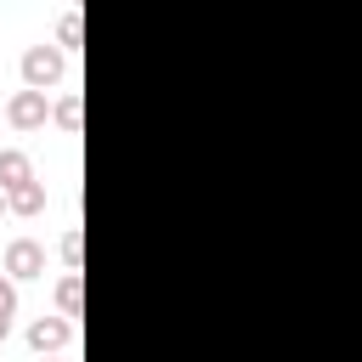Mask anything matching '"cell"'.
<instances>
[{
    "label": "cell",
    "instance_id": "52a82bcc",
    "mask_svg": "<svg viewBox=\"0 0 362 362\" xmlns=\"http://www.w3.org/2000/svg\"><path fill=\"white\" fill-rule=\"evenodd\" d=\"M6 204H11V215H40L45 209V181H28V187L6 192Z\"/></svg>",
    "mask_w": 362,
    "mask_h": 362
},
{
    "label": "cell",
    "instance_id": "9c48e42d",
    "mask_svg": "<svg viewBox=\"0 0 362 362\" xmlns=\"http://www.w3.org/2000/svg\"><path fill=\"white\" fill-rule=\"evenodd\" d=\"M79 113H85V102H79V96H62V102L51 107V119H57V130H68V136H79Z\"/></svg>",
    "mask_w": 362,
    "mask_h": 362
},
{
    "label": "cell",
    "instance_id": "3957f363",
    "mask_svg": "<svg viewBox=\"0 0 362 362\" xmlns=\"http://www.w3.org/2000/svg\"><path fill=\"white\" fill-rule=\"evenodd\" d=\"M6 124H11V130H45V124H51V102H45L40 90H11Z\"/></svg>",
    "mask_w": 362,
    "mask_h": 362
},
{
    "label": "cell",
    "instance_id": "ba28073f",
    "mask_svg": "<svg viewBox=\"0 0 362 362\" xmlns=\"http://www.w3.org/2000/svg\"><path fill=\"white\" fill-rule=\"evenodd\" d=\"M79 40H85V17H79V11H62V23H57V51H62V57H74V51H79Z\"/></svg>",
    "mask_w": 362,
    "mask_h": 362
},
{
    "label": "cell",
    "instance_id": "5b68a950",
    "mask_svg": "<svg viewBox=\"0 0 362 362\" xmlns=\"http://www.w3.org/2000/svg\"><path fill=\"white\" fill-rule=\"evenodd\" d=\"M28 181H40L34 164H28V153H23V147H0V192H17V187H28Z\"/></svg>",
    "mask_w": 362,
    "mask_h": 362
},
{
    "label": "cell",
    "instance_id": "7c38bea8",
    "mask_svg": "<svg viewBox=\"0 0 362 362\" xmlns=\"http://www.w3.org/2000/svg\"><path fill=\"white\" fill-rule=\"evenodd\" d=\"M0 215H11V204H6V192H0Z\"/></svg>",
    "mask_w": 362,
    "mask_h": 362
},
{
    "label": "cell",
    "instance_id": "6da1fadb",
    "mask_svg": "<svg viewBox=\"0 0 362 362\" xmlns=\"http://www.w3.org/2000/svg\"><path fill=\"white\" fill-rule=\"evenodd\" d=\"M62 74H68V57L57 51V45H28L23 51V90H57L62 85Z\"/></svg>",
    "mask_w": 362,
    "mask_h": 362
},
{
    "label": "cell",
    "instance_id": "30bf717a",
    "mask_svg": "<svg viewBox=\"0 0 362 362\" xmlns=\"http://www.w3.org/2000/svg\"><path fill=\"white\" fill-rule=\"evenodd\" d=\"M11 317H17V283L0 272V345H6V334H11Z\"/></svg>",
    "mask_w": 362,
    "mask_h": 362
},
{
    "label": "cell",
    "instance_id": "8fae6325",
    "mask_svg": "<svg viewBox=\"0 0 362 362\" xmlns=\"http://www.w3.org/2000/svg\"><path fill=\"white\" fill-rule=\"evenodd\" d=\"M62 260H68V272H79V260H85V232L79 226L62 232Z\"/></svg>",
    "mask_w": 362,
    "mask_h": 362
},
{
    "label": "cell",
    "instance_id": "4fadbf2b",
    "mask_svg": "<svg viewBox=\"0 0 362 362\" xmlns=\"http://www.w3.org/2000/svg\"><path fill=\"white\" fill-rule=\"evenodd\" d=\"M40 362H57V356H40Z\"/></svg>",
    "mask_w": 362,
    "mask_h": 362
},
{
    "label": "cell",
    "instance_id": "8992f818",
    "mask_svg": "<svg viewBox=\"0 0 362 362\" xmlns=\"http://www.w3.org/2000/svg\"><path fill=\"white\" fill-rule=\"evenodd\" d=\"M79 300H85V283H79V272H62V283H57V317H79Z\"/></svg>",
    "mask_w": 362,
    "mask_h": 362
},
{
    "label": "cell",
    "instance_id": "7a4b0ae2",
    "mask_svg": "<svg viewBox=\"0 0 362 362\" xmlns=\"http://www.w3.org/2000/svg\"><path fill=\"white\" fill-rule=\"evenodd\" d=\"M0 272H6L11 283L45 277V249H40L34 238H11V243H6V260H0Z\"/></svg>",
    "mask_w": 362,
    "mask_h": 362
},
{
    "label": "cell",
    "instance_id": "277c9868",
    "mask_svg": "<svg viewBox=\"0 0 362 362\" xmlns=\"http://www.w3.org/2000/svg\"><path fill=\"white\" fill-rule=\"evenodd\" d=\"M74 345V322L68 317H34L28 322V351L34 356H57V351H68Z\"/></svg>",
    "mask_w": 362,
    "mask_h": 362
}]
</instances>
